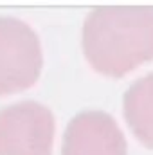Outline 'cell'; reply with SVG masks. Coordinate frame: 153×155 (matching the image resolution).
Wrapping results in <instances>:
<instances>
[{
  "mask_svg": "<svg viewBox=\"0 0 153 155\" xmlns=\"http://www.w3.org/2000/svg\"><path fill=\"white\" fill-rule=\"evenodd\" d=\"M83 52L97 72L112 78L153 60V7L94 9L83 25Z\"/></svg>",
  "mask_w": 153,
  "mask_h": 155,
  "instance_id": "cell-1",
  "label": "cell"
},
{
  "mask_svg": "<svg viewBox=\"0 0 153 155\" xmlns=\"http://www.w3.org/2000/svg\"><path fill=\"white\" fill-rule=\"evenodd\" d=\"M124 119L133 135L148 148H153V72L137 79L122 99Z\"/></svg>",
  "mask_w": 153,
  "mask_h": 155,
  "instance_id": "cell-5",
  "label": "cell"
},
{
  "mask_svg": "<svg viewBox=\"0 0 153 155\" xmlns=\"http://www.w3.org/2000/svg\"><path fill=\"white\" fill-rule=\"evenodd\" d=\"M61 152L63 155H126V139L112 116L86 110L69 123Z\"/></svg>",
  "mask_w": 153,
  "mask_h": 155,
  "instance_id": "cell-4",
  "label": "cell"
},
{
  "mask_svg": "<svg viewBox=\"0 0 153 155\" xmlns=\"http://www.w3.org/2000/svg\"><path fill=\"white\" fill-rule=\"evenodd\" d=\"M54 117L36 101H20L0 110V155H50Z\"/></svg>",
  "mask_w": 153,
  "mask_h": 155,
  "instance_id": "cell-3",
  "label": "cell"
},
{
  "mask_svg": "<svg viewBox=\"0 0 153 155\" xmlns=\"http://www.w3.org/2000/svg\"><path fill=\"white\" fill-rule=\"evenodd\" d=\"M43 65L36 33L18 18H0V96L33 87Z\"/></svg>",
  "mask_w": 153,
  "mask_h": 155,
  "instance_id": "cell-2",
  "label": "cell"
}]
</instances>
